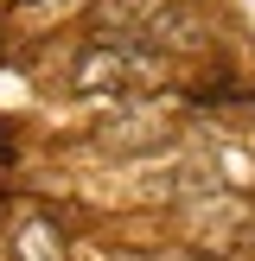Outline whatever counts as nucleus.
<instances>
[{
    "label": "nucleus",
    "instance_id": "1",
    "mask_svg": "<svg viewBox=\"0 0 255 261\" xmlns=\"http://www.w3.org/2000/svg\"><path fill=\"white\" fill-rule=\"evenodd\" d=\"M153 83H160V58L140 38H96L70 70L76 96H147Z\"/></svg>",
    "mask_w": 255,
    "mask_h": 261
},
{
    "label": "nucleus",
    "instance_id": "2",
    "mask_svg": "<svg viewBox=\"0 0 255 261\" xmlns=\"http://www.w3.org/2000/svg\"><path fill=\"white\" fill-rule=\"evenodd\" d=\"M172 134H178V121H172L166 109L134 102L128 115H115V121H102V127H96V147H102V153H121V160H140V153L172 147Z\"/></svg>",
    "mask_w": 255,
    "mask_h": 261
},
{
    "label": "nucleus",
    "instance_id": "3",
    "mask_svg": "<svg viewBox=\"0 0 255 261\" xmlns=\"http://www.w3.org/2000/svg\"><path fill=\"white\" fill-rule=\"evenodd\" d=\"M140 45H147L153 58H166V51H172V58H198V51H211V19H204L198 7L166 0V7L140 25Z\"/></svg>",
    "mask_w": 255,
    "mask_h": 261
},
{
    "label": "nucleus",
    "instance_id": "4",
    "mask_svg": "<svg viewBox=\"0 0 255 261\" xmlns=\"http://www.w3.org/2000/svg\"><path fill=\"white\" fill-rule=\"evenodd\" d=\"M13 255L19 261H70V249H64V236H58V223L51 217H19L13 223Z\"/></svg>",
    "mask_w": 255,
    "mask_h": 261
},
{
    "label": "nucleus",
    "instance_id": "5",
    "mask_svg": "<svg viewBox=\"0 0 255 261\" xmlns=\"http://www.w3.org/2000/svg\"><path fill=\"white\" fill-rule=\"evenodd\" d=\"M166 0H102L96 19H102V38H140V25L160 13Z\"/></svg>",
    "mask_w": 255,
    "mask_h": 261
},
{
    "label": "nucleus",
    "instance_id": "6",
    "mask_svg": "<svg viewBox=\"0 0 255 261\" xmlns=\"http://www.w3.org/2000/svg\"><path fill=\"white\" fill-rule=\"evenodd\" d=\"M76 7H83V0H26V7H19V25H26V32H45V25L70 19Z\"/></svg>",
    "mask_w": 255,
    "mask_h": 261
}]
</instances>
